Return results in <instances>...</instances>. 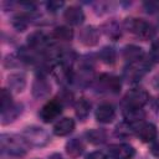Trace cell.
<instances>
[{"label": "cell", "instance_id": "cell-1", "mask_svg": "<svg viewBox=\"0 0 159 159\" xmlns=\"http://www.w3.org/2000/svg\"><path fill=\"white\" fill-rule=\"evenodd\" d=\"M1 149L4 153L11 157H24L27 153V143L22 137L12 135V134H2L1 135Z\"/></svg>", "mask_w": 159, "mask_h": 159}, {"label": "cell", "instance_id": "cell-2", "mask_svg": "<svg viewBox=\"0 0 159 159\" xmlns=\"http://www.w3.org/2000/svg\"><path fill=\"white\" fill-rule=\"evenodd\" d=\"M153 66V61L152 60H139L135 62H130L123 72V77L130 82V83H135L138 81H140L152 68Z\"/></svg>", "mask_w": 159, "mask_h": 159}, {"label": "cell", "instance_id": "cell-3", "mask_svg": "<svg viewBox=\"0 0 159 159\" xmlns=\"http://www.w3.org/2000/svg\"><path fill=\"white\" fill-rule=\"evenodd\" d=\"M124 25L128 31H130L143 41H148L155 36V29L153 27V25L143 19H127Z\"/></svg>", "mask_w": 159, "mask_h": 159}, {"label": "cell", "instance_id": "cell-4", "mask_svg": "<svg viewBox=\"0 0 159 159\" xmlns=\"http://www.w3.org/2000/svg\"><path fill=\"white\" fill-rule=\"evenodd\" d=\"M21 137L25 139V142L27 144L34 145V147H45L50 142L48 133L43 128L36 127V125L25 128Z\"/></svg>", "mask_w": 159, "mask_h": 159}, {"label": "cell", "instance_id": "cell-5", "mask_svg": "<svg viewBox=\"0 0 159 159\" xmlns=\"http://www.w3.org/2000/svg\"><path fill=\"white\" fill-rule=\"evenodd\" d=\"M149 101V94L144 88H133L127 92L123 98V107L143 108Z\"/></svg>", "mask_w": 159, "mask_h": 159}, {"label": "cell", "instance_id": "cell-6", "mask_svg": "<svg viewBox=\"0 0 159 159\" xmlns=\"http://www.w3.org/2000/svg\"><path fill=\"white\" fill-rule=\"evenodd\" d=\"M61 112H62L61 102L57 99H52L42 106V108L39 112V117L42 122L50 123V122H53L61 114Z\"/></svg>", "mask_w": 159, "mask_h": 159}, {"label": "cell", "instance_id": "cell-7", "mask_svg": "<svg viewBox=\"0 0 159 159\" xmlns=\"http://www.w3.org/2000/svg\"><path fill=\"white\" fill-rule=\"evenodd\" d=\"M134 128V134L144 143H149V142H154L157 138V127L153 123H148V122H139L137 124H132Z\"/></svg>", "mask_w": 159, "mask_h": 159}, {"label": "cell", "instance_id": "cell-8", "mask_svg": "<svg viewBox=\"0 0 159 159\" xmlns=\"http://www.w3.org/2000/svg\"><path fill=\"white\" fill-rule=\"evenodd\" d=\"M51 93V84L43 76H37L32 83V96L36 99L46 98Z\"/></svg>", "mask_w": 159, "mask_h": 159}, {"label": "cell", "instance_id": "cell-9", "mask_svg": "<svg viewBox=\"0 0 159 159\" xmlns=\"http://www.w3.org/2000/svg\"><path fill=\"white\" fill-rule=\"evenodd\" d=\"M48 46V39L42 31H34L27 36V47L32 51H42Z\"/></svg>", "mask_w": 159, "mask_h": 159}, {"label": "cell", "instance_id": "cell-10", "mask_svg": "<svg viewBox=\"0 0 159 159\" xmlns=\"http://www.w3.org/2000/svg\"><path fill=\"white\" fill-rule=\"evenodd\" d=\"M80 41L88 47L96 46L99 41V31L93 26H86L80 32Z\"/></svg>", "mask_w": 159, "mask_h": 159}, {"label": "cell", "instance_id": "cell-11", "mask_svg": "<svg viewBox=\"0 0 159 159\" xmlns=\"http://www.w3.org/2000/svg\"><path fill=\"white\" fill-rule=\"evenodd\" d=\"M116 117V109L111 103H102L96 109V119L99 123H111Z\"/></svg>", "mask_w": 159, "mask_h": 159}, {"label": "cell", "instance_id": "cell-12", "mask_svg": "<svg viewBox=\"0 0 159 159\" xmlns=\"http://www.w3.org/2000/svg\"><path fill=\"white\" fill-rule=\"evenodd\" d=\"M98 84L107 92L118 93L120 91V80L112 75H102L98 78Z\"/></svg>", "mask_w": 159, "mask_h": 159}, {"label": "cell", "instance_id": "cell-13", "mask_svg": "<svg viewBox=\"0 0 159 159\" xmlns=\"http://www.w3.org/2000/svg\"><path fill=\"white\" fill-rule=\"evenodd\" d=\"M135 154V150L129 144H114L109 148V155L111 158H118V159H130Z\"/></svg>", "mask_w": 159, "mask_h": 159}, {"label": "cell", "instance_id": "cell-14", "mask_svg": "<svg viewBox=\"0 0 159 159\" xmlns=\"http://www.w3.org/2000/svg\"><path fill=\"white\" fill-rule=\"evenodd\" d=\"M63 19L70 24V25H81L84 20V14L80 6H70L65 10L63 12Z\"/></svg>", "mask_w": 159, "mask_h": 159}, {"label": "cell", "instance_id": "cell-15", "mask_svg": "<svg viewBox=\"0 0 159 159\" xmlns=\"http://www.w3.org/2000/svg\"><path fill=\"white\" fill-rule=\"evenodd\" d=\"M73 129H75V120L68 117L58 119L53 125V133L58 137L68 135L70 133L73 132Z\"/></svg>", "mask_w": 159, "mask_h": 159}, {"label": "cell", "instance_id": "cell-16", "mask_svg": "<svg viewBox=\"0 0 159 159\" xmlns=\"http://www.w3.org/2000/svg\"><path fill=\"white\" fill-rule=\"evenodd\" d=\"M123 117L127 123L137 124L139 122H143L145 113L143 108H130V107H123Z\"/></svg>", "mask_w": 159, "mask_h": 159}, {"label": "cell", "instance_id": "cell-17", "mask_svg": "<svg viewBox=\"0 0 159 159\" xmlns=\"http://www.w3.org/2000/svg\"><path fill=\"white\" fill-rule=\"evenodd\" d=\"M123 56L124 58L130 63V62H135L139 60L144 58V51L142 47L135 46V45H127L123 48Z\"/></svg>", "mask_w": 159, "mask_h": 159}, {"label": "cell", "instance_id": "cell-18", "mask_svg": "<svg viewBox=\"0 0 159 159\" xmlns=\"http://www.w3.org/2000/svg\"><path fill=\"white\" fill-rule=\"evenodd\" d=\"M7 84H9L10 91L19 93L26 86V77L24 73H12L7 77Z\"/></svg>", "mask_w": 159, "mask_h": 159}, {"label": "cell", "instance_id": "cell-19", "mask_svg": "<svg viewBox=\"0 0 159 159\" xmlns=\"http://www.w3.org/2000/svg\"><path fill=\"white\" fill-rule=\"evenodd\" d=\"M65 149H66V153H67L70 157L77 158V157H80V155L83 153L84 145H83V142H82L81 139H78V138H72V139H70V140L66 143Z\"/></svg>", "mask_w": 159, "mask_h": 159}, {"label": "cell", "instance_id": "cell-20", "mask_svg": "<svg viewBox=\"0 0 159 159\" xmlns=\"http://www.w3.org/2000/svg\"><path fill=\"white\" fill-rule=\"evenodd\" d=\"M91 112V103L86 98H80L75 104V113L80 120H86Z\"/></svg>", "mask_w": 159, "mask_h": 159}, {"label": "cell", "instance_id": "cell-21", "mask_svg": "<svg viewBox=\"0 0 159 159\" xmlns=\"http://www.w3.org/2000/svg\"><path fill=\"white\" fill-rule=\"evenodd\" d=\"M21 113H22V104L21 103L12 104L7 111L1 113V119H2L1 122H2V124H7V123L15 120Z\"/></svg>", "mask_w": 159, "mask_h": 159}, {"label": "cell", "instance_id": "cell-22", "mask_svg": "<svg viewBox=\"0 0 159 159\" xmlns=\"http://www.w3.org/2000/svg\"><path fill=\"white\" fill-rule=\"evenodd\" d=\"M86 138L92 144H102L107 139V133L102 128H93L86 132Z\"/></svg>", "mask_w": 159, "mask_h": 159}, {"label": "cell", "instance_id": "cell-23", "mask_svg": "<svg viewBox=\"0 0 159 159\" xmlns=\"http://www.w3.org/2000/svg\"><path fill=\"white\" fill-rule=\"evenodd\" d=\"M98 57L99 60L106 63V65H113L116 62V58H117V53H116V50L113 47H109V46H104L99 53H98Z\"/></svg>", "mask_w": 159, "mask_h": 159}, {"label": "cell", "instance_id": "cell-24", "mask_svg": "<svg viewBox=\"0 0 159 159\" xmlns=\"http://www.w3.org/2000/svg\"><path fill=\"white\" fill-rule=\"evenodd\" d=\"M53 37L61 41H71L73 39V31L67 26H57L53 30Z\"/></svg>", "mask_w": 159, "mask_h": 159}, {"label": "cell", "instance_id": "cell-25", "mask_svg": "<svg viewBox=\"0 0 159 159\" xmlns=\"http://www.w3.org/2000/svg\"><path fill=\"white\" fill-rule=\"evenodd\" d=\"M103 31L106 32V35L113 40H117L118 37H120L122 35V31H120V27L119 25L116 22V21H111V22H107L103 25Z\"/></svg>", "mask_w": 159, "mask_h": 159}, {"label": "cell", "instance_id": "cell-26", "mask_svg": "<svg viewBox=\"0 0 159 159\" xmlns=\"http://www.w3.org/2000/svg\"><path fill=\"white\" fill-rule=\"evenodd\" d=\"M114 134L119 138H125V137H129L132 134H134V128L130 123H127V122H123V123H119L116 129H114Z\"/></svg>", "mask_w": 159, "mask_h": 159}, {"label": "cell", "instance_id": "cell-27", "mask_svg": "<svg viewBox=\"0 0 159 159\" xmlns=\"http://www.w3.org/2000/svg\"><path fill=\"white\" fill-rule=\"evenodd\" d=\"M12 97H11V92L7 91L6 88L1 89V113L7 111L11 106H12Z\"/></svg>", "mask_w": 159, "mask_h": 159}, {"label": "cell", "instance_id": "cell-28", "mask_svg": "<svg viewBox=\"0 0 159 159\" xmlns=\"http://www.w3.org/2000/svg\"><path fill=\"white\" fill-rule=\"evenodd\" d=\"M150 60L154 62H159V39L154 40L152 42V48H150Z\"/></svg>", "mask_w": 159, "mask_h": 159}, {"label": "cell", "instance_id": "cell-29", "mask_svg": "<svg viewBox=\"0 0 159 159\" xmlns=\"http://www.w3.org/2000/svg\"><path fill=\"white\" fill-rule=\"evenodd\" d=\"M14 26L19 30V31H24L27 26V21H26V17L25 16H17L14 19Z\"/></svg>", "mask_w": 159, "mask_h": 159}, {"label": "cell", "instance_id": "cell-30", "mask_svg": "<svg viewBox=\"0 0 159 159\" xmlns=\"http://www.w3.org/2000/svg\"><path fill=\"white\" fill-rule=\"evenodd\" d=\"M61 6H63V2L62 1H50L47 2V9L52 12H55L56 10H58Z\"/></svg>", "mask_w": 159, "mask_h": 159}, {"label": "cell", "instance_id": "cell-31", "mask_svg": "<svg viewBox=\"0 0 159 159\" xmlns=\"http://www.w3.org/2000/svg\"><path fill=\"white\" fill-rule=\"evenodd\" d=\"M86 159H108V158H107V155H106L104 153H102V152H92V153H89V154L86 157Z\"/></svg>", "mask_w": 159, "mask_h": 159}, {"label": "cell", "instance_id": "cell-32", "mask_svg": "<svg viewBox=\"0 0 159 159\" xmlns=\"http://www.w3.org/2000/svg\"><path fill=\"white\" fill-rule=\"evenodd\" d=\"M150 152H152V154H153L155 158L159 159V142H154V143L152 144Z\"/></svg>", "mask_w": 159, "mask_h": 159}, {"label": "cell", "instance_id": "cell-33", "mask_svg": "<svg viewBox=\"0 0 159 159\" xmlns=\"http://www.w3.org/2000/svg\"><path fill=\"white\" fill-rule=\"evenodd\" d=\"M48 159H62V157H61L60 154H52Z\"/></svg>", "mask_w": 159, "mask_h": 159}, {"label": "cell", "instance_id": "cell-34", "mask_svg": "<svg viewBox=\"0 0 159 159\" xmlns=\"http://www.w3.org/2000/svg\"><path fill=\"white\" fill-rule=\"evenodd\" d=\"M111 159H118V158H111Z\"/></svg>", "mask_w": 159, "mask_h": 159}, {"label": "cell", "instance_id": "cell-35", "mask_svg": "<svg viewBox=\"0 0 159 159\" xmlns=\"http://www.w3.org/2000/svg\"><path fill=\"white\" fill-rule=\"evenodd\" d=\"M158 25H159V20H158Z\"/></svg>", "mask_w": 159, "mask_h": 159}]
</instances>
